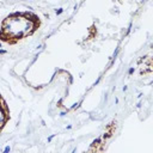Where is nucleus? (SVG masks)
<instances>
[{
    "label": "nucleus",
    "mask_w": 153,
    "mask_h": 153,
    "mask_svg": "<svg viewBox=\"0 0 153 153\" xmlns=\"http://www.w3.org/2000/svg\"><path fill=\"white\" fill-rule=\"evenodd\" d=\"M37 25H39V23L36 19H30V16L27 13H16L4 20L0 38L5 42L14 43L18 39L30 35Z\"/></svg>",
    "instance_id": "f257e3e1"
}]
</instances>
